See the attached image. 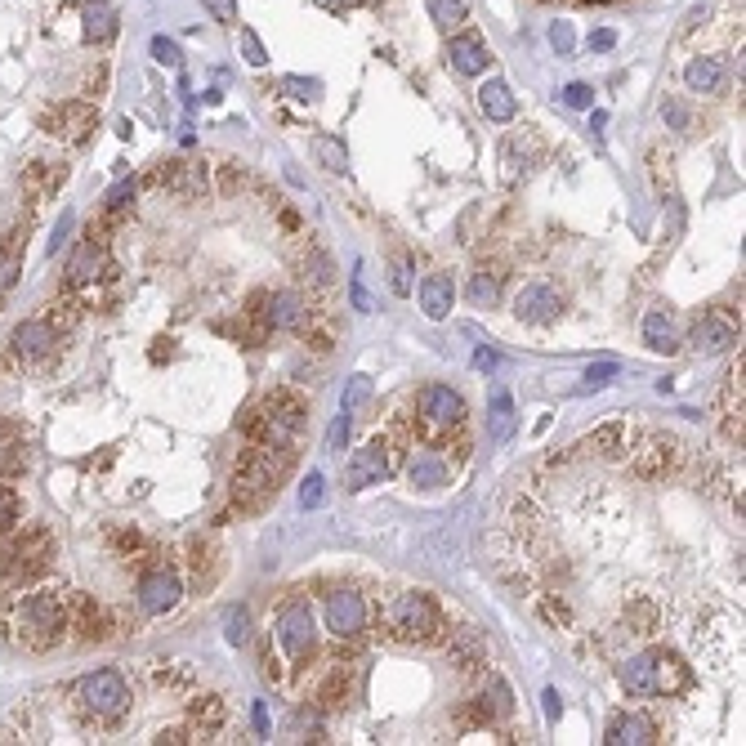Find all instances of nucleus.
<instances>
[{
    "instance_id": "bb28decb",
    "label": "nucleus",
    "mask_w": 746,
    "mask_h": 746,
    "mask_svg": "<svg viewBox=\"0 0 746 746\" xmlns=\"http://www.w3.org/2000/svg\"><path fill=\"white\" fill-rule=\"evenodd\" d=\"M510 434H514V403H510V394L496 385L492 389V438H496V443H505Z\"/></svg>"
},
{
    "instance_id": "a19ab883",
    "label": "nucleus",
    "mask_w": 746,
    "mask_h": 746,
    "mask_svg": "<svg viewBox=\"0 0 746 746\" xmlns=\"http://www.w3.org/2000/svg\"><path fill=\"white\" fill-rule=\"evenodd\" d=\"M18 465H23V452H18V443H14V438L0 434V474L18 470Z\"/></svg>"
},
{
    "instance_id": "603ef678",
    "label": "nucleus",
    "mask_w": 746,
    "mask_h": 746,
    "mask_svg": "<svg viewBox=\"0 0 746 746\" xmlns=\"http://www.w3.org/2000/svg\"><path fill=\"white\" fill-rule=\"evenodd\" d=\"M255 733H269V711H264V702H255Z\"/></svg>"
},
{
    "instance_id": "ea45409f",
    "label": "nucleus",
    "mask_w": 746,
    "mask_h": 746,
    "mask_svg": "<svg viewBox=\"0 0 746 746\" xmlns=\"http://www.w3.org/2000/svg\"><path fill=\"white\" fill-rule=\"evenodd\" d=\"M14 523H18V496L9 487H0V532L14 528Z\"/></svg>"
},
{
    "instance_id": "f257e3e1",
    "label": "nucleus",
    "mask_w": 746,
    "mask_h": 746,
    "mask_svg": "<svg viewBox=\"0 0 746 746\" xmlns=\"http://www.w3.org/2000/svg\"><path fill=\"white\" fill-rule=\"evenodd\" d=\"M688 666L679 662L675 653L666 648H648V653H635L626 657L621 666V688L630 697H666V693H684L688 688Z\"/></svg>"
},
{
    "instance_id": "cd10ccee",
    "label": "nucleus",
    "mask_w": 746,
    "mask_h": 746,
    "mask_svg": "<svg viewBox=\"0 0 746 746\" xmlns=\"http://www.w3.org/2000/svg\"><path fill=\"white\" fill-rule=\"evenodd\" d=\"M224 639L233 648L251 644V608H228L224 612Z\"/></svg>"
},
{
    "instance_id": "4468645a",
    "label": "nucleus",
    "mask_w": 746,
    "mask_h": 746,
    "mask_svg": "<svg viewBox=\"0 0 746 746\" xmlns=\"http://www.w3.org/2000/svg\"><path fill=\"white\" fill-rule=\"evenodd\" d=\"M644 344L653 353H675L679 349V318L671 304H653L644 313Z\"/></svg>"
},
{
    "instance_id": "f3484780",
    "label": "nucleus",
    "mask_w": 746,
    "mask_h": 746,
    "mask_svg": "<svg viewBox=\"0 0 746 746\" xmlns=\"http://www.w3.org/2000/svg\"><path fill=\"white\" fill-rule=\"evenodd\" d=\"M452 300H456V286L447 273H429L425 282H420V309H425V318L443 322L447 313H452Z\"/></svg>"
},
{
    "instance_id": "4be33fe9",
    "label": "nucleus",
    "mask_w": 746,
    "mask_h": 746,
    "mask_svg": "<svg viewBox=\"0 0 746 746\" xmlns=\"http://www.w3.org/2000/svg\"><path fill=\"white\" fill-rule=\"evenodd\" d=\"M541 157V143L528 139V135H514L510 143H505V179H519V170L528 175L532 161Z\"/></svg>"
},
{
    "instance_id": "4c0bfd02",
    "label": "nucleus",
    "mask_w": 746,
    "mask_h": 746,
    "mask_svg": "<svg viewBox=\"0 0 746 746\" xmlns=\"http://www.w3.org/2000/svg\"><path fill=\"white\" fill-rule=\"evenodd\" d=\"M563 103H568V108H595V90L581 85V81H572L568 90H563Z\"/></svg>"
},
{
    "instance_id": "393cba45",
    "label": "nucleus",
    "mask_w": 746,
    "mask_h": 746,
    "mask_svg": "<svg viewBox=\"0 0 746 746\" xmlns=\"http://www.w3.org/2000/svg\"><path fill=\"white\" fill-rule=\"evenodd\" d=\"M85 36H90V41H112V36H117V9H112L108 0L85 5Z\"/></svg>"
},
{
    "instance_id": "1a4fd4ad",
    "label": "nucleus",
    "mask_w": 746,
    "mask_h": 746,
    "mask_svg": "<svg viewBox=\"0 0 746 746\" xmlns=\"http://www.w3.org/2000/svg\"><path fill=\"white\" fill-rule=\"evenodd\" d=\"M416 411H420V420H425V425L456 429L465 420V398L456 394V389H447V385H425L416 394Z\"/></svg>"
},
{
    "instance_id": "49530a36",
    "label": "nucleus",
    "mask_w": 746,
    "mask_h": 746,
    "mask_svg": "<svg viewBox=\"0 0 746 746\" xmlns=\"http://www.w3.org/2000/svg\"><path fill=\"white\" fill-rule=\"evenodd\" d=\"M612 45H617V32H612V27H599V32H590V50H595V54H608Z\"/></svg>"
},
{
    "instance_id": "dca6fc26",
    "label": "nucleus",
    "mask_w": 746,
    "mask_h": 746,
    "mask_svg": "<svg viewBox=\"0 0 746 746\" xmlns=\"http://www.w3.org/2000/svg\"><path fill=\"white\" fill-rule=\"evenodd\" d=\"M447 63H452V72H461V76H478V72H487L492 54H487V45L478 41L474 32H465V36H452V45H447Z\"/></svg>"
},
{
    "instance_id": "9b49d317",
    "label": "nucleus",
    "mask_w": 746,
    "mask_h": 746,
    "mask_svg": "<svg viewBox=\"0 0 746 746\" xmlns=\"http://www.w3.org/2000/svg\"><path fill=\"white\" fill-rule=\"evenodd\" d=\"M559 309H563L559 291L545 286V282H532V286H523V291L514 295V313H519L523 322H554V318H559Z\"/></svg>"
},
{
    "instance_id": "423d86ee",
    "label": "nucleus",
    "mask_w": 746,
    "mask_h": 746,
    "mask_svg": "<svg viewBox=\"0 0 746 746\" xmlns=\"http://www.w3.org/2000/svg\"><path fill=\"white\" fill-rule=\"evenodd\" d=\"M286 465H291V452H286V447L264 443L260 452H246L242 465H237V474H233V492H255V496L273 492V487L282 483Z\"/></svg>"
},
{
    "instance_id": "6ab92c4d",
    "label": "nucleus",
    "mask_w": 746,
    "mask_h": 746,
    "mask_svg": "<svg viewBox=\"0 0 746 746\" xmlns=\"http://www.w3.org/2000/svg\"><path fill=\"white\" fill-rule=\"evenodd\" d=\"M738 344V331H733V322L715 318V313H706L702 322L693 327V349L697 353H724Z\"/></svg>"
},
{
    "instance_id": "79ce46f5",
    "label": "nucleus",
    "mask_w": 746,
    "mask_h": 746,
    "mask_svg": "<svg viewBox=\"0 0 746 746\" xmlns=\"http://www.w3.org/2000/svg\"><path fill=\"white\" fill-rule=\"evenodd\" d=\"M282 90H291L295 99H318V90H322V85H318V81H304V76H286V81H282Z\"/></svg>"
},
{
    "instance_id": "c756f323",
    "label": "nucleus",
    "mask_w": 746,
    "mask_h": 746,
    "mask_svg": "<svg viewBox=\"0 0 746 746\" xmlns=\"http://www.w3.org/2000/svg\"><path fill=\"white\" fill-rule=\"evenodd\" d=\"M371 403V376H349V385H344V394H340V407L344 411H358V407H367Z\"/></svg>"
},
{
    "instance_id": "aec40b11",
    "label": "nucleus",
    "mask_w": 746,
    "mask_h": 746,
    "mask_svg": "<svg viewBox=\"0 0 746 746\" xmlns=\"http://www.w3.org/2000/svg\"><path fill=\"white\" fill-rule=\"evenodd\" d=\"M478 108L487 112L492 121H514V94H510V85L505 81H483V90H478Z\"/></svg>"
},
{
    "instance_id": "f8f14e48",
    "label": "nucleus",
    "mask_w": 746,
    "mask_h": 746,
    "mask_svg": "<svg viewBox=\"0 0 746 746\" xmlns=\"http://www.w3.org/2000/svg\"><path fill=\"white\" fill-rule=\"evenodd\" d=\"M385 474H389L385 443H367V447H362V452H353V461H349V474H344V483H349V492H362V487H376Z\"/></svg>"
},
{
    "instance_id": "e433bc0d",
    "label": "nucleus",
    "mask_w": 746,
    "mask_h": 746,
    "mask_svg": "<svg viewBox=\"0 0 746 746\" xmlns=\"http://www.w3.org/2000/svg\"><path fill=\"white\" fill-rule=\"evenodd\" d=\"M300 505H304V510H318V505H322V474H318V470L304 478V487H300Z\"/></svg>"
},
{
    "instance_id": "3c124183",
    "label": "nucleus",
    "mask_w": 746,
    "mask_h": 746,
    "mask_svg": "<svg viewBox=\"0 0 746 746\" xmlns=\"http://www.w3.org/2000/svg\"><path fill=\"white\" fill-rule=\"evenodd\" d=\"M478 367H483V371H496V367H501V353H492V349H478Z\"/></svg>"
},
{
    "instance_id": "473e14b6",
    "label": "nucleus",
    "mask_w": 746,
    "mask_h": 746,
    "mask_svg": "<svg viewBox=\"0 0 746 746\" xmlns=\"http://www.w3.org/2000/svg\"><path fill=\"white\" fill-rule=\"evenodd\" d=\"M349 434H353V411H344V407H340V416L331 420V429H327V452H331V456H340V452H344V443H349Z\"/></svg>"
},
{
    "instance_id": "5701e85b",
    "label": "nucleus",
    "mask_w": 746,
    "mask_h": 746,
    "mask_svg": "<svg viewBox=\"0 0 746 746\" xmlns=\"http://www.w3.org/2000/svg\"><path fill=\"white\" fill-rule=\"evenodd\" d=\"M684 81H688V90H693V94H715L724 85V68L715 59H693L684 68Z\"/></svg>"
},
{
    "instance_id": "b1692460",
    "label": "nucleus",
    "mask_w": 746,
    "mask_h": 746,
    "mask_svg": "<svg viewBox=\"0 0 746 746\" xmlns=\"http://www.w3.org/2000/svg\"><path fill=\"white\" fill-rule=\"evenodd\" d=\"M103 269V251L94 242H85V246H76V255L68 260V282L72 286H85V282H94Z\"/></svg>"
},
{
    "instance_id": "7c9ffc66",
    "label": "nucleus",
    "mask_w": 746,
    "mask_h": 746,
    "mask_svg": "<svg viewBox=\"0 0 746 746\" xmlns=\"http://www.w3.org/2000/svg\"><path fill=\"white\" fill-rule=\"evenodd\" d=\"M429 14H434L438 27H461L465 23V0H429Z\"/></svg>"
},
{
    "instance_id": "c85d7f7f",
    "label": "nucleus",
    "mask_w": 746,
    "mask_h": 746,
    "mask_svg": "<svg viewBox=\"0 0 746 746\" xmlns=\"http://www.w3.org/2000/svg\"><path fill=\"white\" fill-rule=\"evenodd\" d=\"M313 152H318V161L327 170H349V152H344V143H336L331 135H318L313 139Z\"/></svg>"
},
{
    "instance_id": "39448f33",
    "label": "nucleus",
    "mask_w": 746,
    "mask_h": 746,
    "mask_svg": "<svg viewBox=\"0 0 746 746\" xmlns=\"http://www.w3.org/2000/svg\"><path fill=\"white\" fill-rule=\"evenodd\" d=\"M14 630L23 644L50 648L54 639L63 635V599L50 595V590H45V595H27L14 612Z\"/></svg>"
},
{
    "instance_id": "6e6552de",
    "label": "nucleus",
    "mask_w": 746,
    "mask_h": 746,
    "mask_svg": "<svg viewBox=\"0 0 746 746\" xmlns=\"http://www.w3.org/2000/svg\"><path fill=\"white\" fill-rule=\"evenodd\" d=\"M367 621H371V608L358 590H336V595H327V630L336 639H358L362 630H367Z\"/></svg>"
},
{
    "instance_id": "412c9836",
    "label": "nucleus",
    "mask_w": 746,
    "mask_h": 746,
    "mask_svg": "<svg viewBox=\"0 0 746 746\" xmlns=\"http://www.w3.org/2000/svg\"><path fill=\"white\" fill-rule=\"evenodd\" d=\"M14 349L23 353V358H41V353H50L54 349L50 322H23V327L14 331Z\"/></svg>"
},
{
    "instance_id": "c03bdc74",
    "label": "nucleus",
    "mask_w": 746,
    "mask_h": 746,
    "mask_svg": "<svg viewBox=\"0 0 746 746\" xmlns=\"http://www.w3.org/2000/svg\"><path fill=\"white\" fill-rule=\"evenodd\" d=\"M550 45H554L559 54H572L577 36H572V27H568V23H554V27H550Z\"/></svg>"
},
{
    "instance_id": "8fccbe9b",
    "label": "nucleus",
    "mask_w": 746,
    "mask_h": 746,
    "mask_svg": "<svg viewBox=\"0 0 746 746\" xmlns=\"http://www.w3.org/2000/svg\"><path fill=\"white\" fill-rule=\"evenodd\" d=\"M68 233H72V215H63V219H59V228H54V242H50V251H59V246L68 242Z\"/></svg>"
},
{
    "instance_id": "a211bd4d",
    "label": "nucleus",
    "mask_w": 746,
    "mask_h": 746,
    "mask_svg": "<svg viewBox=\"0 0 746 746\" xmlns=\"http://www.w3.org/2000/svg\"><path fill=\"white\" fill-rule=\"evenodd\" d=\"M304 322H309V304H304V295L277 291L269 300V327L273 331H300Z\"/></svg>"
},
{
    "instance_id": "58836bf2",
    "label": "nucleus",
    "mask_w": 746,
    "mask_h": 746,
    "mask_svg": "<svg viewBox=\"0 0 746 746\" xmlns=\"http://www.w3.org/2000/svg\"><path fill=\"white\" fill-rule=\"evenodd\" d=\"M242 50H246V63H251V68H264V63H269V54H264L260 36L246 32V27H242Z\"/></svg>"
},
{
    "instance_id": "2eb2a0df",
    "label": "nucleus",
    "mask_w": 746,
    "mask_h": 746,
    "mask_svg": "<svg viewBox=\"0 0 746 746\" xmlns=\"http://www.w3.org/2000/svg\"><path fill=\"white\" fill-rule=\"evenodd\" d=\"M608 742H612V746H648V742H657V724L648 720L644 711L612 715V724H608Z\"/></svg>"
},
{
    "instance_id": "de8ad7c7",
    "label": "nucleus",
    "mask_w": 746,
    "mask_h": 746,
    "mask_svg": "<svg viewBox=\"0 0 746 746\" xmlns=\"http://www.w3.org/2000/svg\"><path fill=\"white\" fill-rule=\"evenodd\" d=\"M353 309L371 313V295H367V286H362V269L353 273Z\"/></svg>"
},
{
    "instance_id": "7ed1b4c3",
    "label": "nucleus",
    "mask_w": 746,
    "mask_h": 746,
    "mask_svg": "<svg viewBox=\"0 0 746 746\" xmlns=\"http://www.w3.org/2000/svg\"><path fill=\"white\" fill-rule=\"evenodd\" d=\"M385 626L394 630L398 639H407V644H429V639H438V630H443V612L429 595H420V590H407V595H398L394 604L385 608Z\"/></svg>"
},
{
    "instance_id": "a18cd8bd",
    "label": "nucleus",
    "mask_w": 746,
    "mask_h": 746,
    "mask_svg": "<svg viewBox=\"0 0 746 746\" xmlns=\"http://www.w3.org/2000/svg\"><path fill=\"white\" fill-rule=\"evenodd\" d=\"M206 9L219 23H237V0H206Z\"/></svg>"
},
{
    "instance_id": "9d476101",
    "label": "nucleus",
    "mask_w": 746,
    "mask_h": 746,
    "mask_svg": "<svg viewBox=\"0 0 746 746\" xmlns=\"http://www.w3.org/2000/svg\"><path fill=\"white\" fill-rule=\"evenodd\" d=\"M179 595H184V586H179V577L170 568H152L148 577L139 581V608L148 612V617L170 612V608L179 604Z\"/></svg>"
},
{
    "instance_id": "37998d69",
    "label": "nucleus",
    "mask_w": 746,
    "mask_h": 746,
    "mask_svg": "<svg viewBox=\"0 0 746 746\" xmlns=\"http://www.w3.org/2000/svg\"><path fill=\"white\" fill-rule=\"evenodd\" d=\"M389 286H394V295H411V264H407V260H394Z\"/></svg>"
},
{
    "instance_id": "f704fd0d",
    "label": "nucleus",
    "mask_w": 746,
    "mask_h": 746,
    "mask_svg": "<svg viewBox=\"0 0 746 746\" xmlns=\"http://www.w3.org/2000/svg\"><path fill=\"white\" fill-rule=\"evenodd\" d=\"M152 59L161 63V68H179V45L175 41H166V36H152Z\"/></svg>"
},
{
    "instance_id": "72a5a7b5",
    "label": "nucleus",
    "mask_w": 746,
    "mask_h": 746,
    "mask_svg": "<svg viewBox=\"0 0 746 746\" xmlns=\"http://www.w3.org/2000/svg\"><path fill=\"white\" fill-rule=\"evenodd\" d=\"M612 376H617V362H599V367H590V371H586V380H581V394L612 385Z\"/></svg>"
},
{
    "instance_id": "0eeeda50",
    "label": "nucleus",
    "mask_w": 746,
    "mask_h": 746,
    "mask_svg": "<svg viewBox=\"0 0 746 746\" xmlns=\"http://www.w3.org/2000/svg\"><path fill=\"white\" fill-rule=\"evenodd\" d=\"M300 425H304V403L291 398V394H273L251 420V429H260V438L269 447H286L295 434H300Z\"/></svg>"
},
{
    "instance_id": "09e8293b",
    "label": "nucleus",
    "mask_w": 746,
    "mask_h": 746,
    "mask_svg": "<svg viewBox=\"0 0 746 746\" xmlns=\"http://www.w3.org/2000/svg\"><path fill=\"white\" fill-rule=\"evenodd\" d=\"M135 193V184H130V179H121V184H112V193H108V206H121L126 202V197Z\"/></svg>"
},
{
    "instance_id": "20e7f679",
    "label": "nucleus",
    "mask_w": 746,
    "mask_h": 746,
    "mask_svg": "<svg viewBox=\"0 0 746 746\" xmlns=\"http://www.w3.org/2000/svg\"><path fill=\"white\" fill-rule=\"evenodd\" d=\"M273 635H277V644H282V653L291 657V662H309L313 648H318V617H313L309 599H286V604L277 608Z\"/></svg>"
},
{
    "instance_id": "c9c22d12",
    "label": "nucleus",
    "mask_w": 746,
    "mask_h": 746,
    "mask_svg": "<svg viewBox=\"0 0 746 746\" xmlns=\"http://www.w3.org/2000/svg\"><path fill=\"white\" fill-rule=\"evenodd\" d=\"M662 121H666L671 130H688V126H693V117H688V108H684L679 99H666V103H662Z\"/></svg>"
},
{
    "instance_id": "f03ea898",
    "label": "nucleus",
    "mask_w": 746,
    "mask_h": 746,
    "mask_svg": "<svg viewBox=\"0 0 746 746\" xmlns=\"http://www.w3.org/2000/svg\"><path fill=\"white\" fill-rule=\"evenodd\" d=\"M72 702L81 715H94V720H117L121 711L130 706V684L121 671H90L72 684Z\"/></svg>"
},
{
    "instance_id": "ddd939ff",
    "label": "nucleus",
    "mask_w": 746,
    "mask_h": 746,
    "mask_svg": "<svg viewBox=\"0 0 746 746\" xmlns=\"http://www.w3.org/2000/svg\"><path fill=\"white\" fill-rule=\"evenodd\" d=\"M407 478H411V487H447V478H452V461H447L438 447H411Z\"/></svg>"
},
{
    "instance_id": "2f4dec72",
    "label": "nucleus",
    "mask_w": 746,
    "mask_h": 746,
    "mask_svg": "<svg viewBox=\"0 0 746 746\" xmlns=\"http://www.w3.org/2000/svg\"><path fill=\"white\" fill-rule=\"evenodd\" d=\"M300 277L309 286H331V282H336V264H331L322 251H313V260H304V273Z\"/></svg>"
},
{
    "instance_id": "a878e982",
    "label": "nucleus",
    "mask_w": 746,
    "mask_h": 746,
    "mask_svg": "<svg viewBox=\"0 0 746 746\" xmlns=\"http://www.w3.org/2000/svg\"><path fill=\"white\" fill-rule=\"evenodd\" d=\"M470 300L478 304V309H492V304L501 300V273H496V269H474V277H470Z\"/></svg>"
}]
</instances>
